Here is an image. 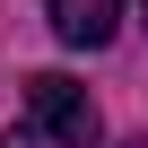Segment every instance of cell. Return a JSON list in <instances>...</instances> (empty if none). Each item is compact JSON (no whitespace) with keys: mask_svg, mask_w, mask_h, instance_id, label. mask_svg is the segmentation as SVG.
Returning a JSON list of instances; mask_svg holds the SVG:
<instances>
[{"mask_svg":"<svg viewBox=\"0 0 148 148\" xmlns=\"http://www.w3.org/2000/svg\"><path fill=\"white\" fill-rule=\"evenodd\" d=\"M26 113H35V131L52 148H96L105 139V113L87 105L79 79H61V70H35V79H26Z\"/></svg>","mask_w":148,"mask_h":148,"instance_id":"cell-1","label":"cell"},{"mask_svg":"<svg viewBox=\"0 0 148 148\" xmlns=\"http://www.w3.org/2000/svg\"><path fill=\"white\" fill-rule=\"evenodd\" d=\"M44 9H52V35L79 44V52L113 44V26H122V0H44Z\"/></svg>","mask_w":148,"mask_h":148,"instance_id":"cell-2","label":"cell"},{"mask_svg":"<svg viewBox=\"0 0 148 148\" xmlns=\"http://www.w3.org/2000/svg\"><path fill=\"white\" fill-rule=\"evenodd\" d=\"M0 148H35V131H0Z\"/></svg>","mask_w":148,"mask_h":148,"instance_id":"cell-3","label":"cell"},{"mask_svg":"<svg viewBox=\"0 0 148 148\" xmlns=\"http://www.w3.org/2000/svg\"><path fill=\"white\" fill-rule=\"evenodd\" d=\"M131 148H148V139H131Z\"/></svg>","mask_w":148,"mask_h":148,"instance_id":"cell-4","label":"cell"}]
</instances>
